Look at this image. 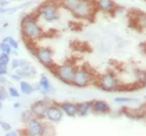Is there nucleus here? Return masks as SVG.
<instances>
[{
	"label": "nucleus",
	"mask_w": 146,
	"mask_h": 136,
	"mask_svg": "<svg viewBox=\"0 0 146 136\" xmlns=\"http://www.w3.org/2000/svg\"><path fill=\"white\" fill-rule=\"evenodd\" d=\"M20 27L22 36L24 37L25 41L35 43L36 41L42 39L48 35V34L39 24V18L36 11L34 12H27L22 16Z\"/></svg>",
	"instance_id": "f257e3e1"
},
{
	"label": "nucleus",
	"mask_w": 146,
	"mask_h": 136,
	"mask_svg": "<svg viewBox=\"0 0 146 136\" xmlns=\"http://www.w3.org/2000/svg\"><path fill=\"white\" fill-rule=\"evenodd\" d=\"M94 84L101 91L112 93V91H118L121 86V81L119 80L118 76L112 71L97 75L95 78Z\"/></svg>",
	"instance_id": "f03ea898"
},
{
	"label": "nucleus",
	"mask_w": 146,
	"mask_h": 136,
	"mask_svg": "<svg viewBox=\"0 0 146 136\" xmlns=\"http://www.w3.org/2000/svg\"><path fill=\"white\" fill-rule=\"evenodd\" d=\"M58 9H60V5L55 0H46L45 2L41 3L36 7V12L38 14L39 20L42 19L43 21L47 23H53L58 21L60 18Z\"/></svg>",
	"instance_id": "7ed1b4c3"
},
{
	"label": "nucleus",
	"mask_w": 146,
	"mask_h": 136,
	"mask_svg": "<svg viewBox=\"0 0 146 136\" xmlns=\"http://www.w3.org/2000/svg\"><path fill=\"white\" fill-rule=\"evenodd\" d=\"M96 76L97 75H95L94 73L86 66H79V67L75 68L70 85L75 86L77 88L87 87L89 85L94 84Z\"/></svg>",
	"instance_id": "20e7f679"
},
{
	"label": "nucleus",
	"mask_w": 146,
	"mask_h": 136,
	"mask_svg": "<svg viewBox=\"0 0 146 136\" xmlns=\"http://www.w3.org/2000/svg\"><path fill=\"white\" fill-rule=\"evenodd\" d=\"M76 66L71 61H66L62 64H53L49 70L54 75V77L61 82L65 84H71V80H72L73 74L75 71Z\"/></svg>",
	"instance_id": "39448f33"
},
{
	"label": "nucleus",
	"mask_w": 146,
	"mask_h": 136,
	"mask_svg": "<svg viewBox=\"0 0 146 136\" xmlns=\"http://www.w3.org/2000/svg\"><path fill=\"white\" fill-rule=\"evenodd\" d=\"M96 12L97 9L95 5V0H80L78 5L73 9L71 14L79 20H91Z\"/></svg>",
	"instance_id": "423d86ee"
},
{
	"label": "nucleus",
	"mask_w": 146,
	"mask_h": 136,
	"mask_svg": "<svg viewBox=\"0 0 146 136\" xmlns=\"http://www.w3.org/2000/svg\"><path fill=\"white\" fill-rule=\"evenodd\" d=\"M36 59L42 64L43 67L49 68L51 67L53 62V51L49 47H41V46H36L35 49L31 52Z\"/></svg>",
	"instance_id": "0eeeda50"
},
{
	"label": "nucleus",
	"mask_w": 146,
	"mask_h": 136,
	"mask_svg": "<svg viewBox=\"0 0 146 136\" xmlns=\"http://www.w3.org/2000/svg\"><path fill=\"white\" fill-rule=\"evenodd\" d=\"M44 123L43 120L36 118V116H31L27 121L25 122V129L23 134L29 136H41L43 135V130H44Z\"/></svg>",
	"instance_id": "6e6552de"
},
{
	"label": "nucleus",
	"mask_w": 146,
	"mask_h": 136,
	"mask_svg": "<svg viewBox=\"0 0 146 136\" xmlns=\"http://www.w3.org/2000/svg\"><path fill=\"white\" fill-rule=\"evenodd\" d=\"M51 102L52 101L49 99L48 96H44L43 99L36 101L31 104V107H29V111L33 114V116H36L40 120H44L47 107Z\"/></svg>",
	"instance_id": "1a4fd4ad"
},
{
	"label": "nucleus",
	"mask_w": 146,
	"mask_h": 136,
	"mask_svg": "<svg viewBox=\"0 0 146 136\" xmlns=\"http://www.w3.org/2000/svg\"><path fill=\"white\" fill-rule=\"evenodd\" d=\"M63 116H64V112L61 109L58 103H55L52 101L50 104L47 107V110H46L45 113V120L48 123H51V124H58L63 120Z\"/></svg>",
	"instance_id": "9d476101"
},
{
	"label": "nucleus",
	"mask_w": 146,
	"mask_h": 136,
	"mask_svg": "<svg viewBox=\"0 0 146 136\" xmlns=\"http://www.w3.org/2000/svg\"><path fill=\"white\" fill-rule=\"evenodd\" d=\"M38 87H39L38 91L42 95H44V96H49L50 94L54 93L55 91L53 85L51 84L50 80L48 79V77L44 75V74L40 76L39 82H38Z\"/></svg>",
	"instance_id": "9b49d317"
},
{
	"label": "nucleus",
	"mask_w": 146,
	"mask_h": 136,
	"mask_svg": "<svg viewBox=\"0 0 146 136\" xmlns=\"http://www.w3.org/2000/svg\"><path fill=\"white\" fill-rule=\"evenodd\" d=\"M92 112L96 114H109L111 113V106L107 101L93 100L92 101Z\"/></svg>",
	"instance_id": "f8f14e48"
},
{
	"label": "nucleus",
	"mask_w": 146,
	"mask_h": 136,
	"mask_svg": "<svg viewBox=\"0 0 146 136\" xmlns=\"http://www.w3.org/2000/svg\"><path fill=\"white\" fill-rule=\"evenodd\" d=\"M96 9L99 12H106V14H112L116 4L114 0H95Z\"/></svg>",
	"instance_id": "ddd939ff"
},
{
	"label": "nucleus",
	"mask_w": 146,
	"mask_h": 136,
	"mask_svg": "<svg viewBox=\"0 0 146 136\" xmlns=\"http://www.w3.org/2000/svg\"><path fill=\"white\" fill-rule=\"evenodd\" d=\"M58 105L63 110L64 114L69 118H75L77 116V103L73 102H62L58 103Z\"/></svg>",
	"instance_id": "4468645a"
},
{
	"label": "nucleus",
	"mask_w": 146,
	"mask_h": 136,
	"mask_svg": "<svg viewBox=\"0 0 146 136\" xmlns=\"http://www.w3.org/2000/svg\"><path fill=\"white\" fill-rule=\"evenodd\" d=\"M19 87H20V93L25 96H31L33 95L36 91H38V84L35 86L34 84L29 83L28 81H26L25 79H22L21 81L19 82Z\"/></svg>",
	"instance_id": "2eb2a0df"
},
{
	"label": "nucleus",
	"mask_w": 146,
	"mask_h": 136,
	"mask_svg": "<svg viewBox=\"0 0 146 136\" xmlns=\"http://www.w3.org/2000/svg\"><path fill=\"white\" fill-rule=\"evenodd\" d=\"M92 112V101H84L77 103V115L87 116Z\"/></svg>",
	"instance_id": "dca6fc26"
},
{
	"label": "nucleus",
	"mask_w": 146,
	"mask_h": 136,
	"mask_svg": "<svg viewBox=\"0 0 146 136\" xmlns=\"http://www.w3.org/2000/svg\"><path fill=\"white\" fill-rule=\"evenodd\" d=\"M133 22L135 23V26L138 29H145L146 28V12H138L134 15Z\"/></svg>",
	"instance_id": "f3484780"
},
{
	"label": "nucleus",
	"mask_w": 146,
	"mask_h": 136,
	"mask_svg": "<svg viewBox=\"0 0 146 136\" xmlns=\"http://www.w3.org/2000/svg\"><path fill=\"white\" fill-rule=\"evenodd\" d=\"M135 76L137 79V83L143 87L146 85V70H136L135 71Z\"/></svg>",
	"instance_id": "a211bd4d"
},
{
	"label": "nucleus",
	"mask_w": 146,
	"mask_h": 136,
	"mask_svg": "<svg viewBox=\"0 0 146 136\" xmlns=\"http://www.w3.org/2000/svg\"><path fill=\"white\" fill-rule=\"evenodd\" d=\"M114 102L120 105H125V104H131V103L138 102V99H134L131 97H116L114 99Z\"/></svg>",
	"instance_id": "6ab92c4d"
},
{
	"label": "nucleus",
	"mask_w": 146,
	"mask_h": 136,
	"mask_svg": "<svg viewBox=\"0 0 146 136\" xmlns=\"http://www.w3.org/2000/svg\"><path fill=\"white\" fill-rule=\"evenodd\" d=\"M6 89H7V93H9V97L14 98V99H19V98L21 97L20 91H19L17 87H15V86L11 85V86H9Z\"/></svg>",
	"instance_id": "aec40b11"
},
{
	"label": "nucleus",
	"mask_w": 146,
	"mask_h": 136,
	"mask_svg": "<svg viewBox=\"0 0 146 136\" xmlns=\"http://www.w3.org/2000/svg\"><path fill=\"white\" fill-rule=\"evenodd\" d=\"M2 41H4V42L7 43V44H9V45L13 48V50H18V49H19V43H18V41H17L16 39H14L13 36L7 35V36H5V37L2 39Z\"/></svg>",
	"instance_id": "412c9836"
},
{
	"label": "nucleus",
	"mask_w": 146,
	"mask_h": 136,
	"mask_svg": "<svg viewBox=\"0 0 146 136\" xmlns=\"http://www.w3.org/2000/svg\"><path fill=\"white\" fill-rule=\"evenodd\" d=\"M12 51H13V48L7 44V43L4 42V41L0 42V52H1V53H6V54L11 55Z\"/></svg>",
	"instance_id": "4be33fe9"
},
{
	"label": "nucleus",
	"mask_w": 146,
	"mask_h": 136,
	"mask_svg": "<svg viewBox=\"0 0 146 136\" xmlns=\"http://www.w3.org/2000/svg\"><path fill=\"white\" fill-rule=\"evenodd\" d=\"M9 61H11V55L6 54V53H1V52H0V62L9 64Z\"/></svg>",
	"instance_id": "5701e85b"
},
{
	"label": "nucleus",
	"mask_w": 146,
	"mask_h": 136,
	"mask_svg": "<svg viewBox=\"0 0 146 136\" xmlns=\"http://www.w3.org/2000/svg\"><path fill=\"white\" fill-rule=\"evenodd\" d=\"M9 75V64L0 62V76Z\"/></svg>",
	"instance_id": "b1692460"
},
{
	"label": "nucleus",
	"mask_w": 146,
	"mask_h": 136,
	"mask_svg": "<svg viewBox=\"0 0 146 136\" xmlns=\"http://www.w3.org/2000/svg\"><path fill=\"white\" fill-rule=\"evenodd\" d=\"M9 97V93H7V89L5 87H2V86H0V100L1 101H4L7 99Z\"/></svg>",
	"instance_id": "393cba45"
},
{
	"label": "nucleus",
	"mask_w": 146,
	"mask_h": 136,
	"mask_svg": "<svg viewBox=\"0 0 146 136\" xmlns=\"http://www.w3.org/2000/svg\"><path fill=\"white\" fill-rule=\"evenodd\" d=\"M0 127H1V129H2L3 131L6 132V131H9L12 129V125L9 124V123H7V122L0 120Z\"/></svg>",
	"instance_id": "a878e982"
},
{
	"label": "nucleus",
	"mask_w": 146,
	"mask_h": 136,
	"mask_svg": "<svg viewBox=\"0 0 146 136\" xmlns=\"http://www.w3.org/2000/svg\"><path fill=\"white\" fill-rule=\"evenodd\" d=\"M9 66H11V69L13 70V71H15L16 69H18L19 68V58H13V59H11V61H9Z\"/></svg>",
	"instance_id": "bb28decb"
},
{
	"label": "nucleus",
	"mask_w": 146,
	"mask_h": 136,
	"mask_svg": "<svg viewBox=\"0 0 146 136\" xmlns=\"http://www.w3.org/2000/svg\"><path fill=\"white\" fill-rule=\"evenodd\" d=\"M21 134H23V132H20V131H18V130H13V129H11V130L5 132L6 136H17V135H21Z\"/></svg>",
	"instance_id": "cd10ccee"
},
{
	"label": "nucleus",
	"mask_w": 146,
	"mask_h": 136,
	"mask_svg": "<svg viewBox=\"0 0 146 136\" xmlns=\"http://www.w3.org/2000/svg\"><path fill=\"white\" fill-rule=\"evenodd\" d=\"M31 116H33V114L31 113L29 109H28V110H26V111H24V112H22V121L24 122V123L27 121V120L31 118Z\"/></svg>",
	"instance_id": "c85d7f7f"
},
{
	"label": "nucleus",
	"mask_w": 146,
	"mask_h": 136,
	"mask_svg": "<svg viewBox=\"0 0 146 136\" xmlns=\"http://www.w3.org/2000/svg\"><path fill=\"white\" fill-rule=\"evenodd\" d=\"M6 84H7V79H6V77L5 76H0V86L5 87Z\"/></svg>",
	"instance_id": "c756f323"
},
{
	"label": "nucleus",
	"mask_w": 146,
	"mask_h": 136,
	"mask_svg": "<svg viewBox=\"0 0 146 136\" xmlns=\"http://www.w3.org/2000/svg\"><path fill=\"white\" fill-rule=\"evenodd\" d=\"M11 78H12L13 80H14V81H16V82H20L22 80L21 77H20L18 74H16L15 72L13 73V74H11Z\"/></svg>",
	"instance_id": "7c9ffc66"
},
{
	"label": "nucleus",
	"mask_w": 146,
	"mask_h": 136,
	"mask_svg": "<svg viewBox=\"0 0 146 136\" xmlns=\"http://www.w3.org/2000/svg\"><path fill=\"white\" fill-rule=\"evenodd\" d=\"M21 107H22L21 103H19V102L14 103V108H15V109H19V108H21Z\"/></svg>",
	"instance_id": "2f4dec72"
},
{
	"label": "nucleus",
	"mask_w": 146,
	"mask_h": 136,
	"mask_svg": "<svg viewBox=\"0 0 146 136\" xmlns=\"http://www.w3.org/2000/svg\"><path fill=\"white\" fill-rule=\"evenodd\" d=\"M142 49H143V52H144V54L146 55V43H144L143 45H142Z\"/></svg>",
	"instance_id": "473e14b6"
},
{
	"label": "nucleus",
	"mask_w": 146,
	"mask_h": 136,
	"mask_svg": "<svg viewBox=\"0 0 146 136\" xmlns=\"http://www.w3.org/2000/svg\"><path fill=\"white\" fill-rule=\"evenodd\" d=\"M1 107H2V101L0 100V109H1Z\"/></svg>",
	"instance_id": "72a5a7b5"
},
{
	"label": "nucleus",
	"mask_w": 146,
	"mask_h": 136,
	"mask_svg": "<svg viewBox=\"0 0 146 136\" xmlns=\"http://www.w3.org/2000/svg\"><path fill=\"white\" fill-rule=\"evenodd\" d=\"M0 120H1V118H0Z\"/></svg>",
	"instance_id": "f704fd0d"
}]
</instances>
